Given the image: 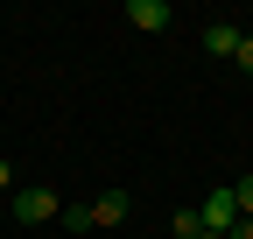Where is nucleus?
<instances>
[{"label": "nucleus", "instance_id": "1", "mask_svg": "<svg viewBox=\"0 0 253 239\" xmlns=\"http://www.w3.org/2000/svg\"><path fill=\"white\" fill-rule=\"evenodd\" d=\"M7 211H14V225H28V232H36V225H49V218H63V197L36 183V190H14V197H7Z\"/></svg>", "mask_w": 253, "mask_h": 239}, {"label": "nucleus", "instance_id": "2", "mask_svg": "<svg viewBox=\"0 0 253 239\" xmlns=\"http://www.w3.org/2000/svg\"><path fill=\"white\" fill-rule=\"evenodd\" d=\"M84 211H91V232H113V225H126V211H134V197H126V190H99V197L84 204Z\"/></svg>", "mask_w": 253, "mask_h": 239}, {"label": "nucleus", "instance_id": "3", "mask_svg": "<svg viewBox=\"0 0 253 239\" xmlns=\"http://www.w3.org/2000/svg\"><path fill=\"white\" fill-rule=\"evenodd\" d=\"M197 225H204V232H232V225H239V204H232V190H211V197L197 204Z\"/></svg>", "mask_w": 253, "mask_h": 239}, {"label": "nucleus", "instance_id": "4", "mask_svg": "<svg viewBox=\"0 0 253 239\" xmlns=\"http://www.w3.org/2000/svg\"><path fill=\"white\" fill-rule=\"evenodd\" d=\"M126 28L162 36V28H169V0H126Z\"/></svg>", "mask_w": 253, "mask_h": 239}, {"label": "nucleus", "instance_id": "5", "mask_svg": "<svg viewBox=\"0 0 253 239\" xmlns=\"http://www.w3.org/2000/svg\"><path fill=\"white\" fill-rule=\"evenodd\" d=\"M239 36H246V28H232V21H211V28H204V56H232V49H239Z\"/></svg>", "mask_w": 253, "mask_h": 239}, {"label": "nucleus", "instance_id": "6", "mask_svg": "<svg viewBox=\"0 0 253 239\" xmlns=\"http://www.w3.org/2000/svg\"><path fill=\"white\" fill-rule=\"evenodd\" d=\"M169 232H176V239H197L204 225H197V211H176V218H169Z\"/></svg>", "mask_w": 253, "mask_h": 239}, {"label": "nucleus", "instance_id": "7", "mask_svg": "<svg viewBox=\"0 0 253 239\" xmlns=\"http://www.w3.org/2000/svg\"><path fill=\"white\" fill-rule=\"evenodd\" d=\"M232 64H239V71H253V36H239V49H232Z\"/></svg>", "mask_w": 253, "mask_h": 239}, {"label": "nucleus", "instance_id": "8", "mask_svg": "<svg viewBox=\"0 0 253 239\" xmlns=\"http://www.w3.org/2000/svg\"><path fill=\"white\" fill-rule=\"evenodd\" d=\"M225 239H253V218H239V225H232V232H225Z\"/></svg>", "mask_w": 253, "mask_h": 239}, {"label": "nucleus", "instance_id": "9", "mask_svg": "<svg viewBox=\"0 0 253 239\" xmlns=\"http://www.w3.org/2000/svg\"><path fill=\"white\" fill-rule=\"evenodd\" d=\"M0 190H14V169H7V155H0Z\"/></svg>", "mask_w": 253, "mask_h": 239}, {"label": "nucleus", "instance_id": "10", "mask_svg": "<svg viewBox=\"0 0 253 239\" xmlns=\"http://www.w3.org/2000/svg\"><path fill=\"white\" fill-rule=\"evenodd\" d=\"M197 239H225V232H197Z\"/></svg>", "mask_w": 253, "mask_h": 239}]
</instances>
